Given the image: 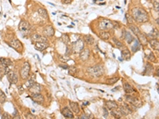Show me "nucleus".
Instances as JSON below:
<instances>
[{
  "instance_id": "4",
  "label": "nucleus",
  "mask_w": 159,
  "mask_h": 119,
  "mask_svg": "<svg viewBox=\"0 0 159 119\" xmlns=\"http://www.w3.org/2000/svg\"><path fill=\"white\" fill-rule=\"evenodd\" d=\"M87 72L95 77H100L103 74V68L100 65H96L87 69Z\"/></svg>"
},
{
  "instance_id": "26",
  "label": "nucleus",
  "mask_w": 159,
  "mask_h": 119,
  "mask_svg": "<svg viewBox=\"0 0 159 119\" xmlns=\"http://www.w3.org/2000/svg\"><path fill=\"white\" fill-rule=\"evenodd\" d=\"M99 36H100V37L103 40V41H107L110 39V37H111V34L110 33H108L107 31H102L100 32V34H99Z\"/></svg>"
},
{
  "instance_id": "2",
  "label": "nucleus",
  "mask_w": 159,
  "mask_h": 119,
  "mask_svg": "<svg viewBox=\"0 0 159 119\" xmlns=\"http://www.w3.org/2000/svg\"><path fill=\"white\" fill-rule=\"evenodd\" d=\"M114 28V23L108 19H103L99 22V29L102 31H108Z\"/></svg>"
},
{
  "instance_id": "1",
  "label": "nucleus",
  "mask_w": 159,
  "mask_h": 119,
  "mask_svg": "<svg viewBox=\"0 0 159 119\" xmlns=\"http://www.w3.org/2000/svg\"><path fill=\"white\" fill-rule=\"evenodd\" d=\"M132 18L139 23H144L149 21V15L145 10L135 7L132 10Z\"/></svg>"
},
{
  "instance_id": "23",
  "label": "nucleus",
  "mask_w": 159,
  "mask_h": 119,
  "mask_svg": "<svg viewBox=\"0 0 159 119\" xmlns=\"http://www.w3.org/2000/svg\"><path fill=\"white\" fill-rule=\"evenodd\" d=\"M69 105L72 110L75 113H80V106L78 105L77 102H72L70 101L69 102Z\"/></svg>"
},
{
  "instance_id": "8",
  "label": "nucleus",
  "mask_w": 159,
  "mask_h": 119,
  "mask_svg": "<svg viewBox=\"0 0 159 119\" xmlns=\"http://www.w3.org/2000/svg\"><path fill=\"white\" fill-rule=\"evenodd\" d=\"M7 79L9 80V82L11 83V84H16L18 83V76L17 73H15L14 71H9L7 74Z\"/></svg>"
},
{
  "instance_id": "6",
  "label": "nucleus",
  "mask_w": 159,
  "mask_h": 119,
  "mask_svg": "<svg viewBox=\"0 0 159 119\" xmlns=\"http://www.w3.org/2000/svg\"><path fill=\"white\" fill-rule=\"evenodd\" d=\"M119 111L121 113L122 116H127L128 114H130L133 112V110L131 108L130 105L127 103H124L123 106L119 107Z\"/></svg>"
},
{
  "instance_id": "33",
  "label": "nucleus",
  "mask_w": 159,
  "mask_h": 119,
  "mask_svg": "<svg viewBox=\"0 0 159 119\" xmlns=\"http://www.w3.org/2000/svg\"><path fill=\"white\" fill-rule=\"evenodd\" d=\"M119 80V77H113V78H110V79H107L106 81V83L108 85H113L116 83L118 82Z\"/></svg>"
},
{
  "instance_id": "5",
  "label": "nucleus",
  "mask_w": 159,
  "mask_h": 119,
  "mask_svg": "<svg viewBox=\"0 0 159 119\" xmlns=\"http://www.w3.org/2000/svg\"><path fill=\"white\" fill-rule=\"evenodd\" d=\"M73 50L76 53H80L84 48V43L83 40L79 38L76 41L73 43Z\"/></svg>"
},
{
  "instance_id": "54",
  "label": "nucleus",
  "mask_w": 159,
  "mask_h": 119,
  "mask_svg": "<svg viewBox=\"0 0 159 119\" xmlns=\"http://www.w3.org/2000/svg\"><path fill=\"white\" fill-rule=\"evenodd\" d=\"M153 1H156V0H153Z\"/></svg>"
},
{
  "instance_id": "48",
  "label": "nucleus",
  "mask_w": 159,
  "mask_h": 119,
  "mask_svg": "<svg viewBox=\"0 0 159 119\" xmlns=\"http://www.w3.org/2000/svg\"><path fill=\"white\" fill-rule=\"evenodd\" d=\"M13 117H17L18 118H20V116L18 115V110H14V113H13Z\"/></svg>"
},
{
  "instance_id": "13",
  "label": "nucleus",
  "mask_w": 159,
  "mask_h": 119,
  "mask_svg": "<svg viewBox=\"0 0 159 119\" xmlns=\"http://www.w3.org/2000/svg\"><path fill=\"white\" fill-rule=\"evenodd\" d=\"M61 113L64 117H67V118H73L74 117L73 113L71 111L70 109L68 107H64L61 110Z\"/></svg>"
},
{
  "instance_id": "11",
  "label": "nucleus",
  "mask_w": 159,
  "mask_h": 119,
  "mask_svg": "<svg viewBox=\"0 0 159 119\" xmlns=\"http://www.w3.org/2000/svg\"><path fill=\"white\" fill-rule=\"evenodd\" d=\"M31 40L33 42H48L47 37L39 34H34L31 36Z\"/></svg>"
},
{
  "instance_id": "37",
  "label": "nucleus",
  "mask_w": 159,
  "mask_h": 119,
  "mask_svg": "<svg viewBox=\"0 0 159 119\" xmlns=\"http://www.w3.org/2000/svg\"><path fill=\"white\" fill-rule=\"evenodd\" d=\"M112 41L115 45H116L118 48H123V45L122 42H120V41H119L117 38H116V37H113L112 38Z\"/></svg>"
},
{
  "instance_id": "19",
  "label": "nucleus",
  "mask_w": 159,
  "mask_h": 119,
  "mask_svg": "<svg viewBox=\"0 0 159 119\" xmlns=\"http://www.w3.org/2000/svg\"><path fill=\"white\" fill-rule=\"evenodd\" d=\"M41 89H42L41 86L39 83H34V85H33L30 88H29L30 91L31 93H33V94H34V93H40Z\"/></svg>"
},
{
  "instance_id": "21",
  "label": "nucleus",
  "mask_w": 159,
  "mask_h": 119,
  "mask_svg": "<svg viewBox=\"0 0 159 119\" xmlns=\"http://www.w3.org/2000/svg\"><path fill=\"white\" fill-rule=\"evenodd\" d=\"M0 64H3V65L7 68H10V67H11L13 65V63L12 61H10V59H7V58H0Z\"/></svg>"
},
{
  "instance_id": "46",
  "label": "nucleus",
  "mask_w": 159,
  "mask_h": 119,
  "mask_svg": "<svg viewBox=\"0 0 159 119\" xmlns=\"http://www.w3.org/2000/svg\"><path fill=\"white\" fill-rule=\"evenodd\" d=\"M26 118H32V119L36 118L34 114H32V113H27L26 114Z\"/></svg>"
},
{
  "instance_id": "29",
  "label": "nucleus",
  "mask_w": 159,
  "mask_h": 119,
  "mask_svg": "<svg viewBox=\"0 0 159 119\" xmlns=\"http://www.w3.org/2000/svg\"><path fill=\"white\" fill-rule=\"evenodd\" d=\"M37 13L39 14L40 16H41V18H49V14L47 13V10L46 9H44V8H39L37 10Z\"/></svg>"
},
{
  "instance_id": "41",
  "label": "nucleus",
  "mask_w": 159,
  "mask_h": 119,
  "mask_svg": "<svg viewBox=\"0 0 159 119\" xmlns=\"http://www.w3.org/2000/svg\"><path fill=\"white\" fill-rule=\"evenodd\" d=\"M62 40L65 43V44H69V43L70 42L69 37V36L67 34H63L62 35Z\"/></svg>"
},
{
  "instance_id": "9",
  "label": "nucleus",
  "mask_w": 159,
  "mask_h": 119,
  "mask_svg": "<svg viewBox=\"0 0 159 119\" xmlns=\"http://www.w3.org/2000/svg\"><path fill=\"white\" fill-rule=\"evenodd\" d=\"M8 45L12 47L13 48H14L15 50H17L18 52H20L21 49H22V45H21V43L20 42V41H18V39H13L12 41H10Z\"/></svg>"
},
{
  "instance_id": "45",
  "label": "nucleus",
  "mask_w": 159,
  "mask_h": 119,
  "mask_svg": "<svg viewBox=\"0 0 159 119\" xmlns=\"http://www.w3.org/2000/svg\"><path fill=\"white\" fill-rule=\"evenodd\" d=\"M126 18H127L128 23H132V18H131V16H130L128 14H126Z\"/></svg>"
},
{
  "instance_id": "50",
  "label": "nucleus",
  "mask_w": 159,
  "mask_h": 119,
  "mask_svg": "<svg viewBox=\"0 0 159 119\" xmlns=\"http://www.w3.org/2000/svg\"><path fill=\"white\" fill-rule=\"evenodd\" d=\"M62 1H63V3H65V4H69V3H72L73 0H62Z\"/></svg>"
},
{
  "instance_id": "38",
  "label": "nucleus",
  "mask_w": 159,
  "mask_h": 119,
  "mask_svg": "<svg viewBox=\"0 0 159 119\" xmlns=\"http://www.w3.org/2000/svg\"><path fill=\"white\" fill-rule=\"evenodd\" d=\"M68 70H69V73L70 74V75H76V73H77V68H76V67H69V68H68Z\"/></svg>"
},
{
  "instance_id": "52",
  "label": "nucleus",
  "mask_w": 159,
  "mask_h": 119,
  "mask_svg": "<svg viewBox=\"0 0 159 119\" xmlns=\"http://www.w3.org/2000/svg\"><path fill=\"white\" fill-rule=\"evenodd\" d=\"M106 3H100V6H103V5H105Z\"/></svg>"
},
{
  "instance_id": "7",
  "label": "nucleus",
  "mask_w": 159,
  "mask_h": 119,
  "mask_svg": "<svg viewBox=\"0 0 159 119\" xmlns=\"http://www.w3.org/2000/svg\"><path fill=\"white\" fill-rule=\"evenodd\" d=\"M18 29L23 34H28L30 31V24L27 22V21L22 20L20 21L19 25H18Z\"/></svg>"
},
{
  "instance_id": "27",
  "label": "nucleus",
  "mask_w": 159,
  "mask_h": 119,
  "mask_svg": "<svg viewBox=\"0 0 159 119\" xmlns=\"http://www.w3.org/2000/svg\"><path fill=\"white\" fill-rule=\"evenodd\" d=\"M84 41L86 42L87 45H92L93 44H94L95 40H94V38H93L92 36H91V35H86V36H84Z\"/></svg>"
},
{
  "instance_id": "16",
  "label": "nucleus",
  "mask_w": 159,
  "mask_h": 119,
  "mask_svg": "<svg viewBox=\"0 0 159 119\" xmlns=\"http://www.w3.org/2000/svg\"><path fill=\"white\" fill-rule=\"evenodd\" d=\"M54 33H55V30H54L52 25H48L44 29V34L46 37H53L54 35Z\"/></svg>"
},
{
  "instance_id": "14",
  "label": "nucleus",
  "mask_w": 159,
  "mask_h": 119,
  "mask_svg": "<svg viewBox=\"0 0 159 119\" xmlns=\"http://www.w3.org/2000/svg\"><path fill=\"white\" fill-rule=\"evenodd\" d=\"M123 89L127 95H130L135 91V90L133 88V86L127 82H123Z\"/></svg>"
},
{
  "instance_id": "43",
  "label": "nucleus",
  "mask_w": 159,
  "mask_h": 119,
  "mask_svg": "<svg viewBox=\"0 0 159 119\" xmlns=\"http://www.w3.org/2000/svg\"><path fill=\"white\" fill-rule=\"evenodd\" d=\"M2 118H4V119L11 118V116H10L7 112H4V113H3V114L2 115Z\"/></svg>"
},
{
  "instance_id": "42",
  "label": "nucleus",
  "mask_w": 159,
  "mask_h": 119,
  "mask_svg": "<svg viewBox=\"0 0 159 119\" xmlns=\"http://www.w3.org/2000/svg\"><path fill=\"white\" fill-rule=\"evenodd\" d=\"M153 8H154V10L158 13L159 11V5H158V0H156V1H153Z\"/></svg>"
},
{
  "instance_id": "15",
  "label": "nucleus",
  "mask_w": 159,
  "mask_h": 119,
  "mask_svg": "<svg viewBox=\"0 0 159 119\" xmlns=\"http://www.w3.org/2000/svg\"><path fill=\"white\" fill-rule=\"evenodd\" d=\"M89 56H90V52L88 48H85V49L84 48V49L80 52V58L84 61H87V60L88 59Z\"/></svg>"
},
{
  "instance_id": "28",
  "label": "nucleus",
  "mask_w": 159,
  "mask_h": 119,
  "mask_svg": "<svg viewBox=\"0 0 159 119\" xmlns=\"http://www.w3.org/2000/svg\"><path fill=\"white\" fill-rule=\"evenodd\" d=\"M106 106L109 110H112V109L118 108V104L114 101H107L106 102Z\"/></svg>"
},
{
  "instance_id": "17",
  "label": "nucleus",
  "mask_w": 159,
  "mask_h": 119,
  "mask_svg": "<svg viewBox=\"0 0 159 119\" xmlns=\"http://www.w3.org/2000/svg\"><path fill=\"white\" fill-rule=\"evenodd\" d=\"M123 38H124V40L127 41L128 44H130V43H132V41L134 40V37L131 35L130 33H129L128 31L123 30Z\"/></svg>"
},
{
  "instance_id": "51",
  "label": "nucleus",
  "mask_w": 159,
  "mask_h": 119,
  "mask_svg": "<svg viewBox=\"0 0 159 119\" xmlns=\"http://www.w3.org/2000/svg\"><path fill=\"white\" fill-rule=\"evenodd\" d=\"M60 67L61 68H64V69H68L69 68V66H66V65H60Z\"/></svg>"
},
{
  "instance_id": "47",
  "label": "nucleus",
  "mask_w": 159,
  "mask_h": 119,
  "mask_svg": "<svg viewBox=\"0 0 159 119\" xmlns=\"http://www.w3.org/2000/svg\"><path fill=\"white\" fill-rule=\"evenodd\" d=\"M103 117H107V116H108L107 109L106 107H103Z\"/></svg>"
},
{
  "instance_id": "3",
  "label": "nucleus",
  "mask_w": 159,
  "mask_h": 119,
  "mask_svg": "<svg viewBox=\"0 0 159 119\" xmlns=\"http://www.w3.org/2000/svg\"><path fill=\"white\" fill-rule=\"evenodd\" d=\"M30 64L26 61L24 62L22 67L20 69V75L21 78L22 79H27L30 76Z\"/></svg>"
},
{
  "instance_id": "40",
  "label": "nucleus",
  "mask_w": 159,
  "mask_h": 119,
  "mask_svg": "<svg viewBox=\"0 0 159 119\" xmlns=\"http://www.w3.org/2000/svg\"><path fill=\"white\" fill-rule=\"evenodd\" d=\"M7 72V68H5L3 64H0V78L3 76V75H4V73Z\"/></svg>"
},
{
  "instance_id": "30",
  "label": "nucleus",
  "mask_w": 159,
  "mask_h": 119,
  "mask_svg": "<svg viewBox=\"0 0 159 119\" xmlns=\"http://www.w3.org/2000/svg\"><path fill=\"white\" fill-rule=\"evenodd\" d=\"M111 114L116 118H121L122 117V114L121 113H120L119 110H117V108H116V109H112L111 110Z\"/></svg>"
},
{
  "instance_id": "44",
  "label": "nucleus",
  "mask_w": 159,
  "mask_h": 119,
  "mask_svg": "<svg viewBox=\"0 0 159 119\" xmlns=\"http://www.w3.org/2000/svg\"><path fill=\"white\" fill-rule=\"evenodd\" d=\"M60 60H61V61H63V62H66L67 61L70 60V58L69 56H62L60 57Z\"/></svg>"
},
{
  "instance_id": "35",
  "label": "nucleus",
  "mask_w": 159,
  "mask_h": 119,
  "mask_svg": "<svg viewBox=\"0 0 159 119\" xmlns=\"http://www.w3.org/2000/svg\"><path fill=\"white\" fill-rule=\"evenodd\" d=\"M146 58H147L148 61H150L151 62H153V63H156L157 62L156 57L154 56V54H153V52H151L149 54H148V55H146Z\"/></svg>"
},
{
  "instance_id": "32",
  "label": "nucleus",
  "mask_w": 159,
  "mask_h": 119,
  "mask_svg": "<svg viewBox=\"0 0 159 119\" xmlns=\"http://www.w3.org/2000/svg\"><path fill=\"white\" fill-rule=\"evenodd\" d=\"M146 36H148L149 37H150L151 39L157 38V37H158V31H157V29H153L149 34H147V35H146Z\"/></svg>"
},
{
  "instance_id": "12",
  "label": "nucleus",
  "mask_w": 159,
  "mask_h": 119,
  "mask_svg": "<svg viewBox=\"0 0 159 119\" xmlns=\"http://www.w3.org/2000/svg\"><path fill=\"white\" fill-rule=\"evenodd\" d=\"M49 47L48 42H35L34 48L38 51H44Z\"/></svg>"
},
{
  "instance_id": "34",
  "label": "nucleus",
  "mask_w": 159,
  "mask_h": 119,
  "mask_svg": "<svg viewBox=\"0 0 159 119\" xmlns=\"http://www.w3.org/2000/svg\"><path fill=\"white\" fill-rule=\"evenodd\" d=\"M152 71H153V66L150 63H147L145 68V73L147 75H150L152 73Z\"/></svg>"
},
{
  "instance_id": "53",
  "label": "nucleus",
  "mask_w": 159,
  "mask_h": 119,
  "mask_svg": "<svg viewBox=\"0 0 159 119\" xmlns=\"http://www.w3.org/2000/svg\"><path fill=\"white\" fill-rule=\"evenodd\" d=\"M157 21V24H158V18H157V21Z\"/></svg>"
},
{
  "instance_id": "10",
  "label": "nucleus",
  "mask_w": 159,
  "mask_h": 119,
  "mask_svg": "<svg viewBox=\"0 0 159 119\" xmlns=\"http://www.w3.org/2000/svg\"><path fill=\"white\" fill-rule=\"evenodd\" d=\"M30 98L32 99V100L37 102L38 104H43L44 102H45V98H44V96L40 94V93H34V94H32Z\"/></svg>"
},
{
  "instance_id": "25",
  "label": "nucleus",
  "mask_w": 159,
  "mask_h": 119,
  "mask_svg": "<svg viewBox=\"0 0 159 119\" xmlns=\"http://www.w3.org/2000/svg\"><path fill=\"white\" fill-rule=\"evenodd\" d=\"M150 46H151V48H153V49L158 51V49H159V42H158L157 38L151 39L150 41Z\"/></svg>"
},
{
  "instance_id": "49",
  "label": "nucleus",
  "mask_w": 159,
  "mask_h": 119,
  "mask_svg": "<svg viewBox=\"0 0 159 119\" xmlns=\"http://www.w3.org/2000/svg\"><path fill=\"white\" fill-rule=\"evenodd\" d=\"M18 91H19V93L20 94H22V92L24 91V87L22 86H18Z\"/></svg>"
},
{
  "instance_id": "24",
  "label": "nucleus",
  "mask_w": 159,
  "mask_h": 119,
  "mask_svg": "<svg viewBox=\"0 0 159 119\" xmlns=\"http://www.w3.org/2000/svg\"><path fill=\"white\" fill-rule=\"evenodd\" d=\"M138 38H139V41L141 43L142 45H146L148 44V39H147V37L146 36V34L140 33L138 35Z\"/></svg>"
},
{
  "instance_id": "36",
  "label": "nucleus",
  "mask_w": 159,
  "mask_h": 119,
  "mask_svg": "<svg viewBox=\"0 0 159 119\" xmlns=\"http://www.w3.org/2000/svg\"><path fill=\"white\" fill-rule=\"evenodd\" d=\"M139 48H140L139 41H134V45H133L132 47H131V51H132L133 52H136L139 49Z\"/></svg>"
},
{
  "instance_id": "31",
  "label": "nucleus",
  "mask_w": 159,
  "mask_h": 119,
  "mask_svg": "<svg viewBox=\"0 0 159 119\" xmlns=\"http://www.w3.org/2000/svg\"><path fill=\"white\" fill-rule=\"evenodd\" d=\"M129 28H130V29L133 32V34H134V35H136V36H138L141 32H140V29L138 28V27H137L136 25H132V24H130V25H129Z\"/></svg>"
},
{
  "instance_id": "20",
  "label": "nucleus",
  "mask_w": 159,
  "mask_h": 119,
  "mask_svg": "<svg viewBox=\"0 0 159 119\" xmlns=\"http://www.w3.org/2000/svg\"><path fill=\"white\" fill-rule=\"evenodd\" d=\"M30 77V76H29ZM35 79H36V75L35 74H32L30 75V77L29 78V79L26 81V83H25V86H26L27 88H30L31 86L34 85V83H35Z\"/></svg>"
},
{
  "instance_id": "18",
  "label": "nucleus",
  "mask_w": 159,
  "mask_h": 119,
  "mask_svg": "<svg viewBox=\"0 0 159 119\" xmlns=\"http://www.w3.org/2000/svg\"><path fill=\"white\" fill-rule=\"evenodd\" d=\"M126 99H127V101L129 102L130 105L137 106V105L139 104V99H137L136 97H134L132 95H127Z\"/></svg>"
},
{
  "instance_id": "22",
  "label": "nucleus",
  "mask_w": 159,
  "mask_h": 119,
  "mask_svg": "<svg viewBox=\"0 0 159 119\" xmlns=\"http://www.w3.org/2000/svg\"><path fill=\"white\" fill-rule=\"evenodd\" d=\"M121 56H122L123 59L125 60V61H129L131 57V54H130V52L128 48H124V49H123L121 51Z\"/></svg>"
},
{
  "instance_id": "39",
  "label": "nucleus",
  "mask_w": 159,
  "mask_h": 119,
  "mask_svg": "<svg viewBox=\"0 0 159 119\" xmlns=\"http://www.w3.org/2000/svg\"><path fill=\"white\" fill-rule=\"evenodd\" d=\"M7 97L5 95V94L3 92V91L0 90V103H3V102H6Z\"/></svg>"
}]
</instances>
